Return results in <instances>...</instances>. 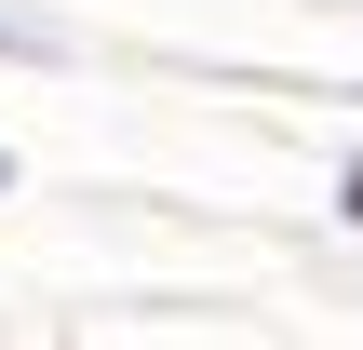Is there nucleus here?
<instances>
[{
  "instance_id": "obj_1",
  "label": "nucleus",
  "mask_w": 363,
  "mask_h": 350,
  "mask_svg": "<svg viewBox=\"0 0 363 350\" xmlns=\"http://www.w3.org/2000/svg\"><path fill=\"white\" fill-rule=\"evenodd\" d=\"M350 216H363V175H350Z\"/></svg>"
}]
</instances>
